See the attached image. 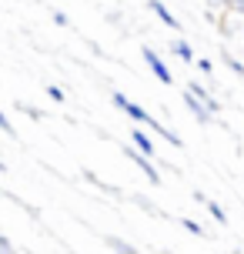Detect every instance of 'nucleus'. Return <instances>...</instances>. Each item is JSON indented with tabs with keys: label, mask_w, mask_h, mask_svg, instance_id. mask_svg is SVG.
Masks as SVG:
<instances>
[{
	"label": "nucleus",
	"mask_w": 244,
	"mask_h": 254,
	"mask_svg": "<svg viewBox=\"0 0 244 254\" xmlns=\"http://www.w3.org/2000/svg\"><path fill=\"white\" fill-rule=\"evenodd\" d=\"M54 24H57V27H67L70 20H67V13H61V10H57V13H54Z\"/></svg>",
	"instance_id": "nucleus-12"
},
{
	"label": "nucleus",
	"mask_w": 244,
	"mask_h": 254,
	"mask_svg": "<svg viewBox=\"0 0 244 254\" xmlns=\"http://www.w3.org/2000/svg\"><path fill=\"white\" fill-rule=\"evenodd\" d=\"M224 7H231V10L244 13V0H224Z\"/></svg>",
	"instance_id": "nucleus-11"
},
{
	"label": "nucleus",
	"mask_w": 244,
	"mask_h": 254,
	"mask_svg": "<svg viewBox=\"0 0 244 254\" xmlns=\"http://www.w3.org/2000/svg\"><path fill=\"white\" fill-rule=\"evenodd\" d=\"M141 54H144V64H147V67L154 70V77L161 80V84H171V80H174V77H171V70H167V64L161 61V57H157V54L151 51V47H144Z\"/></svg>",
	"instance_id": "nucleus-3"
},
{
	"label": "nucleus",
	"mask_w": 244,
	"mask_h": 254,
	"mask_svg": "<svg viewBox=\"0 0 244 254\" xmlns=\"http://www.w3.org/2000/svg\"><path fill=\"white\" fill-rule=\"evenodd\" d=\"M3 167H7V164H3V161H0V171H3Z\"/></svg>",
	"instance_id": "nucleus-17"
},
{
	"label": "nucleus",
	"mask_w": 244,
	"mask_h": 254,
	"mask_svg": "<svg viewBox=\"0 0 244 254\" xmlns=\"http://www.w3.org/2000/svg\"><path fill=\"white\" fill-rule=\"evenodd\" d=\"M127 137H130V144H134V147H141V151L147 154V157H154V140L144 134V124H141V127H134Z\"/></svg>",
	"instance_id": "nucleus-4"
},
{
	"label": "nucleus",
	"mask_w": 244,
	"mask_h": 254,
	"mask_svg": "<svg viewBox=\"0 0 244 254\" xmlns=\"http://www.w3.org/2000/svg\"><path fill=\"white\" fill-rule=\"evenodd\" d=\"M107 248H111V251H127V254H134V244H124V241H117V238H111V241H107Z\"/></svg>",
	"instance_id": "nucleus-8"
},
{
	"label": "nucleus",
	"mask_w": 244,
	"mask_h": 254,
	"mask_svg": "<svg viewBox=\"0 0 244 254\" xmlns=\"http://www.w3.org/2000/svg\"><path fill=\"white\" fill-rule=\"evenodd\" d=\"M47 94H51V101H64V90L61 87H47Z\"/></svg>",
	"instance_id": "nucleus-13"
},
{
	"label": "nucleus",
	"mask_w": 244,
	"mask_h": 254,
	"mask_svg": "<svg viewBox=\"0 0 244 254\" xmlns=\"http://www.w3.org/2000/svg\"><path fill=\"white\" fill-rule=\"evenodd\" d=\"M174 54H178L184 64L194 61V51H191V44H187V40H174Z\"/></svg>",
	"instance_id": "nucleus-6"
},
{
	"label": "nucleus",
	"mask_w": 244,
	"mask_h": 254,
	"mask_svg": "<svg viewBox=\"0 0 244 254\" xmlns=\"http://www.w3.org/2000/svg\"><path fill=\"white\" fill-rule=\"evenodd\" d=\"M224 64L231 67L234 74H244V64H241V61H234V57H224Z\"/></svg>",
	"instance_id": "nucleus-9"
},
{
	"label": "nucleus",
	"mask_w": 244,
	"mask_h": 254,
	"mask_svg": "<svg viewBox=\"0 0 244 254\" xmlns=\"http://www.w3.org/2000/svg\"><path fill=\"white\" fill-rule=\"evenodd\" d=\"M197 67H201L204 74H211V70H214V64H211V61H197Z\"/></svg>",
	"instance_id": "nucleus-15"
},
{
	"label": "nucleus",
	"mask_w": 244,
	"mask_h": 254,
	"mask_svg": "<svg viewBox=\"0 0 244 254\" xmlns=\"http://www.w3.org/2000/svg\"><path fill=\"white\" fill-rule=\"evenodd\" d=\"M0 251H13V244L7 241V238H0Z\"/></svg>",
	"instance_id": "nucleus-16"
},
{
	"label": "nucleus",
	"mask_w": 244,
	"mask_h": 254,
	"mask_svg": "<svg viewBox=\"0 0 244 254\" xmlns=\"http://www.w3.org/2000/svg\"><path fill=\"white\" fill-rule=\"evenodd\" d=\"M151 10H154L157 17H161V24H167L171 30H178V27H181V24H178V17H174V13L167 10V7L161 3V0H151Z\"/></svg>",
	"instance_id": "nucleus-5"
},
{
	"label": "nucleus",
	"mask_w": 244,
	"mask_h": 254,
	"mask_svg": "<svg viewBox=\"0 0 244 254\" xmlns=\"http://www.w3.org/2000/svg\"><path fill=\"white\" fill-rule=\"evenodd\" d=\"M111 101H114V107H117V111H124V114H127L130 121H137V124L151 127V130H154V134H161V137H164L167 144H174V147H181V137H178V134H174V130H167V127L161 124V121H157L154 114H147L144 107H137V104H134V101H127L124 94H111Z\"/></svg>",
	"instance_id": "nucleus-1"
},
{
	"label": "nucleus",
	"mask_w": 244,
	"mask_h": 254,
	"mask_svg": "<svg viewBox=\"0 0 244 254\" xmlns=\"http://www.w3.org/2000/svg\"><path fill=\"white\" fill-rule=\"evenodd\" d=\"M181 224L191 231V234H201V224H194V221H181Z\"/></svg>",
	"instance_id": "nucleus-14"
},
{
	"label": "nucleus",
	"mask_w": 244,
	"mask_h": 254,
	"mask_svg": "<svg viewBox=\"0 0 244 254\" xmlns=\"http://www.w3.org/2000/svg\"><path fill=\"white\" fill-rule=\"evenodd\" d=\"M0 130H3V134H13V124L7 121V114H3V111H0Z\"/></svg>",
	"instance_id": "nucleus-10"
},
{
	"label": "nucleus",
	"mask_w": 244,
	"mask_h": 254,
	"mask_svg": "<svg viewBox=\"0 0 244 254\" xmlns=\"http://www.w3.org/2000/svg\"><path fill=\"white\" fill-rule=\"evenodd\" d=\"M207 211H211V217H214V221H218V224H224V221H228V214H224V207H221V204L207 201Z\"/></svg>",
	"instance_id": "nucleus-7"
},
{
	"label": "nucleus",
	"mask_w": 244,
	"mask_h": 254,
	"mask_svg": "<svg viewBox=\"0 0 244 254\" xmlns=\"http://www.w3.org/2000/svg\"><path fill=\"white\" fill-rule=\"evenodd\" d=\"M124 154H127V161H134V164H137L144 174H147V181H151V184H161V171L151 164V157H147L141 147H134V144H124Z\"/></svg>",
	"instance_id": "nucleus-2"
}]
</instances>
